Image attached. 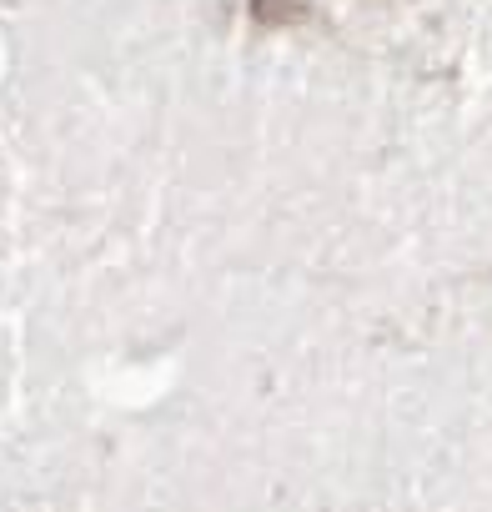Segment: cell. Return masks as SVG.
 I'll use <instances>...</instances> for the list:
<instances>
[{"label":"cell","instance_id":"6da1fadb","mask_svg":"<svg viewBox=\"0 0 492 512\" xmlns=\"http://www.w3.org/2000/svg\"><path fill=\"white\" fill-rule=\"evenodd\" d=\"M312 16V0H252V21L262 31H282V26H302Z\"/></svg>","mask_w":492,"mask_h":512}]
</instances>
